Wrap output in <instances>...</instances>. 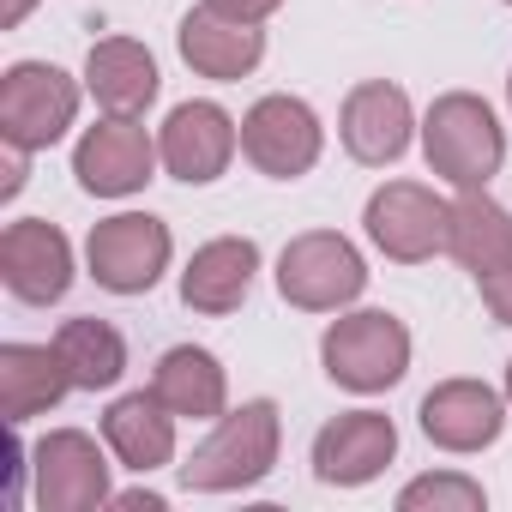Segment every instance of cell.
<instances>
[{
	"instance_id": "obj_1",
	"label": "cell",
	"mask_w": 512,
	"mask_h": 512,
	"mask_svg": "<svg viewBox=\"0 0 512 512\" xmlns=\"http://www.w3.org/2000/svg\"><path fill=\"white\" fill-rule=\"evenodd\" d=\"M278 446H284L278 404L272 398H247V404H235V410H223L211 422V434L181 464V482L193 494H241V488H260L278 470Z\"/></svg>"
},
{
	"instance_id": "obj_2",
	"label": "cell",
	"mask_w": 512,
	"mask_h": 512,
	"mask_svg": "<svg viewBox=\"0 0 512 512\" xmlns=\"http://www.w3.org/2000/svg\"><path fill=\"white\" fill-rule=\"evenodd\" d=\"M422 157L452 187H488L506 163V127L476 91H440L416 127Z\"/></svg>"
},
{
	"instance_id": "obj_3",
	"label": "cell",
	"mask_w": 512,
	"mask_h": 512,
	"mask_svg": "<svg viewBox=\"0 0 512 512\" xmlns=\"http://www.w3.org/2000/svg\"><path fill=\"white\" fill-rule=\"evenodd\" d=\"M320 362L326 380L356 398L392 392L410 374V326L386 308H344L320 338Z\"/></svg>"
},
{
	"instance_id": "obj_4",
	"label": "cell",
	"mask_w": 512,
	"mask_h": 512,
	"mask_svg": "<svg viewBox=\"0 0 512 512\" xmlns=\"http://www.w3.org/2000/svg\"><path fill=\"white\" fill-rule=\"evenodd\" d=\"M368 290L362 247L338 229H302L278 253V296L302 314H344Z\"/></svg>"
},
{
	"instance_id": "obj_5",
	"label": "cell",
	"mask_w": 512,
	"mask_h": 512,
	"mask_svg": "<svg viewBox=\"0 0 512 512\" xmlns=\"http://www.w3.org/2000/svg\"><path fill=\"white\" fill-rule=\"evenodd\" d=\"M85 79L61 73L55 61H13L0 73V145L19 151H49L73 133L79 121Z\"/></svg>"
},
{
	"instance_id": "obj_6",
	"label": "cell",
	"mask_w": 512,
	"mask_h": 512,
	"mask_svg": "<svg viewBox=\"0 0 512 512\" xmlns=\"http://www.w3.org/2000/svg\"><path fill=\"white\" fill-rule=\"evenodd\" d=\"M175 260V235L151 211H115L85 235V272L109 296H151Z\"/></svg>"
},
{
	"instance_id": "obj_7",
	"label": "cell",
	"mask_w": 512,
	"mask_h": 512,
	"mask_svg": "<svg viewBox=\"0 0 512 512\" xmlns=\"http://www.w3.org/2000/svg\"><path fill=\"white\" fill-rule=\"evenodd\" d=\"M362 229L368 241L398 266H422L434 253H446L452 235V199H440L428 181H386L368 193L362 205Z\"/></svg>"
},
{
	"instance_id": "obj_8",
	"label": "cell",
	"mask_w": 512,
	"mask_h": 512,
	"mask_svg": "<svg viewBox=\"0 0 512 512\" xmlns=\"http://www.w3.org/2000/svg\"><path fill=\"white\" fill-rule=\"evenodd\" d=\"M109 446V440H103ZM85 428H49L31 440V500L43 512H97L109 506V452Z\"/></svg>"
},
{
	"instance_id": "obj_9",
	"label": "cell",
	"mask_w": 512,
	"mask_h": 512,
	"mask_svg": "<svg viewBox=\"0 0 512 512\" xmlns=\"http://www.w3.org/2000/svg\"><path fill=\"white\" fill-rule=\"evenodd\" d=\"M320 151H326L320 115H314V103H302L290 91H272L241 115V157L272 181H302L320 163Z\"/></svg>"
},
{
	"instance_id": "obj_10",
	"label": "cell",
	"mask_w": 512,
	"mask_h": 512,
	"mask_svg": "<svg viewBox=\"0 0 512 512\" xmlns=\"http://www.w3.org/2000/svg\"><path fill=\"white\" fill-rule=\"evenodd\" d=\"M157 169V133H145V121L133 115H103L73 145V175L91 199H133L145 193V181H157Z\"/></svg>"
},
{
	"instance_id": "obj_11",
	"label": "cell",
	"mask_w": 512,
	"mask_h": 512,
	"mask_svg": "<svg viewBox=\"0 0 512 512\" xmlns=\"http://www.w3.org/2000/svg\"><path fill=\"white\" fill-rule=\"evenodd\" d=\"M241 151V121L211 103V97H187L163 115L157 127V157H163V175L187 181V187H211Z\"/></svg>"
},
{
	"instance_id": "obj_12",
	"label": "cell",
	"mask_w": 512,
	"mask_h": 512,
	"mask_svg": "<svg viewBox=\"0 0 512 512\" xmlns=\"http://www.w3.org/2000/svg\"><path fill=\"white\" fill-rule=\"evenodd\" d=\"M0 284L25 308H55L73 290V241L49 217H13L0 229Z\"/></svg>"
},
{
	"instance_id": "obj_13",
	"label": "cell",
	"mask_w": 512,
	"mask_h": 512,
	"mask_svg": "<svg viewBox=\"0 0 512 512\" xmlns=\"http://www.w3.org/2000/svg\"><path fill=\"white\" fill-rule=\"evenodd\" d=\"M416 127H422V121H416V109H410V91L392 85V79H362V85L344 97V109H338V139H344V151H350L356 163H368V169L398 163V157L410 151Z\"/></svg>"
},
{
	"instance_id": "obj_14",
	"label": "cell",
	"mask_w": 512,
	"mask_h": 512,
	"mask_svg": "<svg viewBox=\"0 0 512 512\" xmlns=\"http://www.w3.org/2000/svg\"><path fill=\"white\" fill-rule=\"evenodd\" d=\"M398 458V422L386 410H344L314 434V476L326 488H368Z\"/></svg>"
},
{
	"instance_id": "obj_15",
	"label": "cell",
	"mask_w": 512,
	"mask_h": 512,
	"mask_svg": "<svg viewBox=\"0 0 512 512\" xmlns=\"http://www.w3.org/2000/svg\"><path fill=\"white\" fill-rule=\"evenodd\" d=\"M422 434L440 446V452H482L500 440L506 428V392H494L488 380H440L422 392V410H416Z\"/></svg>"
},
{
	"instance_id": "obj_16",
	"label": "cell",
	"mask_w": 512,
	"mask_h": 512,
	"mask_svg": "<svg viewBox=\"0 0 512 512\" xmlns=\"http://www.w3.org/2000/svg\"><path fill=\"white\" fill-rule=\"evenodd\" d=\"M175 49H181V61H187L199 79L235 85V79H247L253 67L266 61V25H241V19H223V13H211L205 0H199L193 13H181Z\"/></svg>"
},
{
	"instance_id": "obj_17",
	"label": "cell",
	"mask_w": 512,
	"mask_h": 512,
	"mask_svg": "<svg viewBox=\"0 0 512 512\" xmlns=\"http://www.w3.org/2000/svg\"><path fill=\"white\" fill-rule=\"evenodd\" d=\"M79 79H85V97H91L103 115H133V121H145V109H151L157 91H163L157 55H151L139 37H103V43H91Z\"/></svg>"
},
{
	"instance_id": "obj_18",
	"label": "cell",
	"mask_w": 512,
	"mask_h": 512,
	"mask_svg": "<svg viewBox=\"0 0 512 512\" xmlns=\"http://www.w3.org/2000/svg\"><path fill=\"white\" fill-rule=\"evenodd\" d=\"M253 278H260V241L253 235H217L205 247H193V260L181 272V302L193 314H235L253 296Z\"/></svg>"
},
{
	"instance_id": "obj_19",
	"label": "cell",
	"mask_w": 512,
	"mask_h": 512,
	"mask_svg": "<svg viewBox=\"0 0 512 512\" xmlns=\"http://www.w3.org/2000/svg\"><path fill=\"white\" fill-rule=\"evenodd\" d=\"M175 422H181V416L145 386V392H121V398L103 410V440H109V452H115L121 470L157 476V470L175 464Z\"/></svg>"
},
{
	"instance_id": "obj_20",
	"label": "cell",
	"mask_w": 512,
	"mask_h": 512,
	"mask_svg": "<svg viewBox=\"0 0 512 512\" xmlns=\"http://www.w3.org/2000/svg\"><path fill=\"white\" fill-rule=\"evenodd\" d=\"M73 392V374L49 344H0V416H7V428H25L31 416L55 410L61 398Z\"/></svg>"
},
{
	"instance_id": "obj_21",
	"label": "cell",
	"mask_w": 512,
	"mask_h": 512,
	"mask_svg": "<svg viewBox=\"0 0 512 512\" xmlns=\"http://www.w3.org/2000/svg\"><path fill=\"white\" fill-rule=\"evenodd\" d=\"M151 392L181 416V422H217L229 410V374L205 344H175L151 368Z\"/></svg>"
},
{
	"instance_id": "obj_22",
	"label": "cell",
	"mask_w": 512,
	"mask_h": 512,
	"mask_svg": "<svg viewBox=\"0 0 512 512\" xmlns=\"http://www.w3.org/2000/svg\"><path fill=\"white\" fill-rule=\"evenodd\" d=\"M446 253L476 278L488 266H500L512 253V211L488 193V187H458L452 199V235H446Z\"/></svg>"
},
{
	"instance_id": "obj_23",
	"label": "cell",
	"mask_w": 512,
	"mask_h": 512,
	"mask_svg": "<svg viewBox=\"0 0 512 512\" xmlns=\"http://www.w3.org/2000/svg\"><path fill=\"white\" fill-rule=\"evenodd\" d=\"M55 350H61V362L73 374V392H109L127 374V338L109 320H97V314L67 320L55 332Z\"/></svg>"
},
{
	"instance_id": "obj_24",
	"label": "cell",
	"mask_w": 512,
	"mask_h": 512,
	"mask_svg": "<svg viewBox=\"0 0 512 512\" xmlns=\"http://www.w3.org/2000/svg\"><path fill=\"white\" fill-rule=\"evenodd\" d=\"M488 488L464 470H428L398 488V512H482Z\"/></svg>"
},
{
	"instance_id": "obj_25",
	"label": "cell",
	"mask_w": 512,
	"mask_h": 512,
	"mask_svg": "<svg viewBox=\"0 0 512 512\" xmlns=\"http://www.w3.org/2000/svg\"><path fill=\"white\" fill-rule=\"evenodd\" d=\"M476 296H482V308H488L500 326H512V253H506L500 266L476 272Z\"/></svg>"
},
{
	"instance_id": "obj_26",
	"label": "cell",
	"mask_w": 512,
	"mask_h": 512,
	"mask_svg": "<svg viewBox=\"0 0 512 512\" xmlns=\"http://www.w3.org/2000/svg\"><path fill=\"white\" fill-rule=\"evenodd\" d=\"M211 13H223V19H241V25H266L284 0H205Z\"/></svg>"
},
{
	"instance_id": "obj_27",
	"label": "cell",
	"mask_w": 512,
	"mask_h": 512,
	"mask_svg": "<svg viewBox=\"0 0 512 512\" xmlns=\"http://www.w3.org/2000/svg\"><path fill=\"white\" fill-rule=\"evenodd\" d=\"M31 157H37V151H19V145H7V181H0V199H19V187H25V169H31Z\"/></svg>"
},
{
	"instance_id": "obj_28",
	"label": "cell",
	"mask_w": 512,
	"mask_h": 512,
	"mask_svg": "<svg viewBox=\"0 0 512 512\" xmlns=\"http://www.w3.org/2000/svg\"><path fill=\"white\" fill-rule=\"evenodd\" d=\"M109 506H127V512H139V506H145V512H163L169 500H163L157 488H127V494H109Z\"/></svg>"
},
{
	"instance_id": "obj_29",
	"label": "cell",
	"mask_w": 512,
	"mask_h": 512,
	"mask_svg": "<svg viewBox=\"0 0 512 512\" xmlns=\"http://www.w3.org/2000/svg\"><path fill=\"white\" fill-rule=\"evenodd\" d=\"M31 7H37V0H0V31H19L31 19Z\"/></svg>"
},
{
	"instance_id": "obj_30",
	"label": "cell",
	"mask_w": 512,
	"mask_h": 512,
	"mask_svg": "<svg viewBox=\"0 0 512 512\" xmlns=\"http://www.w3.org/2000/svg\"><path fill=\"white\" fill-rule=\"evenodd\" d=\"M500 392H506V404H512V362H506V386H500Z\"/></svg>"
},
{
	"instance_id": "obj_31",
	"label": "cell",
	"mask_w": 512,
	"mask_h": 512,
	"mask_svg": "<svg viewBox=\"0 0 512 512\" xmlns=\"http://www.w3.org/2000/svg\"><path fill=\"white\" fill-rule=\"evenodd\" d=\"M506 103H512V79H506Z\"/></svg>"
},
{
	"instance_id": "obj_32",
	"label": "cell",
	"mask_w": 512,
	"mask_h": 512,
	"mask_svg": "<svg viewBox=\"0 0 512 512\" xmlns=\"http://www.w3.org/2000/svg\"><path fill=\"white\" fill-rule=\"evenodd\" d=\"M506 7H512V0H506Z\"/></svg>"
}]
</instances>
